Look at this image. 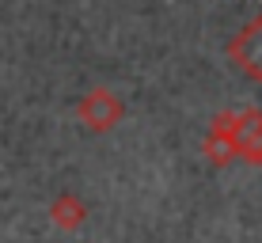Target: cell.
Masks as SVG:
<instances>
[{"mask_svg":"<svg viewBox=\"0 0 262 243\" xmlns=\"http://www.w3.org/2000/svg\"><path fill=\"white\" fill-rule=\"evenodd\" d=\"M88 217V205L80 202L76 194H61V197H53V205H50V220L57 224L61 232H76L80 224H84Z\"/></svg>","mask_w":262,"mask_h":243,"instance_id":"obj_5","label":"cell"},{"mask_svg":"<svg viewBox=\"0 0 262 243\" xmlns=\"http://www.w3.org/2000/svg\"><path fill=\"white\" fill-rule=\"evenodd\" d=\"M122 114H125V103H122L114 92H106V87H95V92H88L84 99H80V106H76V118L84 122L92 133L114 129V125L122 122Z\"/></svg>","mask_w":262,"mask_h":243,"instance_id":"obj_1","label":"cell"},{"mask_svg":"<svg viewBox=\"0 0 262 243\" xmlns=\"http://www.w3.org/2000/svg\"><path fill=\"white\" fill-rule=\"evenodd\" d=\"M228 61L243 76L262 84V15H255L247 27H239V34L228 42Z\"/></svg>","mask_w":262,"mask_h":243,"instance_id":"obj_2","label":"cell"},{"mask_svg":"<svg viewBox=\"0 0 262 243\" xmlns=\"http://www.w3.org/2000/svg\"><path fill=\"white\" fill-rule=\"evenodd\" d=\"M236 156L247 164H262V111H239Z\"/></svg>","mask_w":262,"mask_h":243,"instance_id":"obj_4","label":"cell"},{"mask_svg":"<svg viewBox=\"0 0 262 243\" xmlns=\"http://www.w3.org/2000/svg\"><path fill=\"white\" fill-rule=\"evenodd\" d=\"M236 125H239L236 111H224V114L213 118L209 133H205V141H202V152H205V160H209L213 167H224V164L236 160Z\"/></svg>","mask_w":262,"mask_h":243,"instance_id":"obj_3","label":"cell"}]
</instances>
